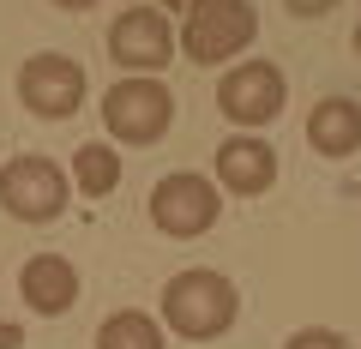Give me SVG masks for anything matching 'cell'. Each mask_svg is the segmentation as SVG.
<instances>
[{
  "instance_id": "16",
  "label": "cell",
  "mask_w": 361,
  "mask_h": 349,
  "mask_svg": "<svg viewBox=\"0 0 361 349\" xmlns=\"http://www.w3.org/2000/svg\"><path fill=\"white\" fill-rule=\"evenodd\" d=\"M0 349H25V331L13 319H0Z\"/></svg>"
},
{
  "instance_id": "15",
  "label": "cell",
  "mask_w": 361,
  "mask_h": 349,
  "mask_svg": "<svg viewBox=\"0 0 361 349\" xmlns=\"http://www.w3.org/2000/svg\"><path fill=\"white\" fill-rule=\"evenodd\" d=\"M289 6V18H325V13H337V0H283Z\"/></svg>"
},
{
  "instance_id": "14",
  "label": "cell",
  "mask_w": 361,
  "mask_h": 349,
  "mask_svg": "<svg viewBox=\"0 0 361 349\" xmlns=\"http://www.w3.org/2000/svg\"><path fill=\"white\" fill-rule=\"evenodd\" d=\"M283 349H349V337L331 331V325H301V331H289Z\"/></svg>"
},
{
  "instance_id": "9",
  "label": "cell",
  "mask_w": 361,
  "mask_h": 349,
  "mask_svg": "<svg viewBox=\"0 0 361 349\" xmlns=\"http://www.w3.org/2000/svg\"><path fill=\"white\" fill-rule=\"evenodd\" d=\"M211 181L223 199H259L277 187V151L265 133H229L211 157Z\"/></svg>"
},
{
  "instance_id": "5",
  "label": "cell",
  "mask_w": 361,
  "mask_h": 349,
  "mask_svg": "<svg viewBox=\"0 0 361 349\" xmlns=\"http://www.w3.org/2000/svg\"><path fill=\"white\" fill-rule=\"evenodd\" d=\"M66 199H73V181H66V169L54 157L25 151V157H6L0 163V211L13 223L42 229V223H54L66 211Z\"/></svg>"
},
{
  "instance_id": "10",
  "label": "cell",
  "mask_w": 361,
  "mask_h": 349,
  "mask_svg": "<svg viewBox=\"0 0 361 349\" xmlns=\"http://www.w3.org/2000/svg\"><path fill=\"white\" fill-rule=\"evenodd\" d=\"M78 265L66 253H30L25 265H18V301H25L30 313H42V319H61V313L78 307Z\"/></svg>"
},
{
  "instance_id": "12",
  "label": "cell",
  "mask_w": 361,
  "mask_h": 349,
  "mask_svg": "<svg viewBox=\"0 0 361 349\" xmlns=\"http://www.w3.org/2000/svg\"><path fill=\"white\" fill-rule=\"evenodd\" d=\"M66 181H73V193L85 199H109L121 187V151L109 139H90L73 151V169H66Z\"/></svg>"
},
{
  "instance_id": "18",
  "label": "cell",
  "mask_w": 361,
  "mask_h": 349,
  "mask_svg": "<svg viewBox=\"0 0 361 349\" xmlns=\"http://www.w3.org/2000/svg\"><path fill=\"white\" fill-rule=\"evenodd\" d=\"M49 6H61V13H90L97 0H49Z\"/></svg>"
},
{
  "instance_id": "6",
  "label": "cell",
  "mask_w": 361,
  "mask_h": 349,
  "mask_svg": "<svg viewBox=\"0 0 361 349\" xmlns=\"http://www.w3.org/2000/svg\"><path fill=\"white\" fill-rule=\"evenodd\" d=\"M217 109L235 133H265L289 109V78L277 61H235L217 78Z\"/></svg>"
},
{
  "instance_id": "21",
  "label": "cell",
  "mask_w": 361,
  "mask_h": 349,
  "mask_svg": "<svg viewBox=\"0 0 361 349\" xmlns=\"http://www.w3.org/2000/svg\"><path fill=\"white\" fill-rule=\"evenodd\" d=\"M355 6H361V0H355Z\"/></svg>"
},
{
  "instance_id": "4",
  "label": "cell",
  "mask_w": 361,
  "mask_h": 349,
  "mask_svg": "<svg viewBox=\"0 0 361 349\" xmlns=\"http://www.w3.org/2000/svg\"><path fill=\"white\" fill-rule=\"evenodd\" d=\"M103 133L109 145H157L169 139V127H175V91H169L163 78H115L103 91Z\"/></svg>"
},
{
  "instance_id": "13",
  "label": "cell",
  "mask_w": 361,
  "mask_h": 349,
  "mask_svg": "<svg viewBox=\"0 0 361 349\" xmlns=\"http://www.w3.org/2000/svg\"><path fill=\"white\" fill-rule=\"evenodd\" d=\"M97 349H169V331L145 307H115L97 325Z\"/></svg>"
},
{
  "instance_id": "20",
  "label": "cell",
  "mask_w": 361,
  "mask_h": 349,
  "mask_svg": "<svg viewBox=\"0 0 361 349\" xmlns=\"http://www.w3.org/2000/svg\"><path fill=\"white\" fill-rule=\"evenodd\" d=\"M127 6H139V0H127Z\"/></svg>"
},
{
  "instance_id": "17",
  "label": "cell",
  "mask_w": 361,
  "mask_h": 349,
  "mask_svg": "<svg viewBox=\"0 0 361 349\" xmlns=\"http://www.w3.org/2000/svg\"><path fill=\"white\" fill-rule=\"evenodd\" d=\"M157 6H163V13H180V18H187V13L199 6V0H157Z\"/></svg>"
},
{
  "instance_id": "1",
  "label": "cell",
  "mask_w": 361,
  "mask_h": 349,
  "mask_svg": "<svg viewBox=\"0 0 361 349\" xmlns=\"http://www.w3.org/2000/svg\"><path fill=\"white\" fill-rule=\"evenodd\" d=\"M157 319H163V331L187 337V343H211V337L235 331V319H241V289H235V277L211 271V265H187V271H175L163 283Z\"/></svg>"
},
{
  "instance_id": "7",
  "label": "cell",
  "mask_w": 361,
  "mask_h": 349,
  "mask_svg": "<svg viewBox=\"0 0 361 349\" xmlns=\"http://www.w3.org/2000/svg\"><path fill=\"white\" fill-rule=\"evenodd\" d=\"M175 25H169L163 6H127V13H115V25H109V61L121 66V73L133 78H163V66L175 61Z\"/></svg>"
},
{
  "instance_id": "3",
  "label": "cell",
  "mask_w": 361,
  "mask_h": 349,
  "mask_svg": "<svg viewBox=\"0 0 361 349\" xmlns=\"http://www.w3.org/2000/svg\"><path fill=\"white\" fill-rule=\"evenodd\" d=\"M145 217H151V229L169 235V241H199V235L217 229L223 193H217L211 175H199V169H175V175H163V181L145 193Z\"/></svg>"
},
{
  "instance_id": "19",
  "label": "cell",
  "mask_w": 361,
  "mask_h": 349,
  "mask_svg": "<svg viewBox=\"0 0 361 349\" xmlns=\"http://www.w3.org/2000/svg\"><path fill=\"white\" fill-rule=\"evenodd\" d=\"M349 49H355V61H361V18H355V30H349Z\"/></svg>"
},
{
  "instance_id": "2",
  "label": "cell",
  "mask_w": 361,
  "mask_h": 349,
  "mask_svg": "<svg viewBox=\"0 0 361 349\" xmlns=\"http://www.w3.org/2000/svg\"><path fill=\"white\" fill-rule=\"evenodd\" d=\"M259 37V6L253 0H199L193 13L180 18L175 49L193 66H235Z\"/></svg>"
},
{
  "instance_id": "8",
  "label": "cell",
  "mask_w": 361,
  "mask_h": 349,
  "mask_svg": "<svg viewBox=\"0 0 361 349\" xmlns=\"http://www.w3.org/2000/svg\"><path fill=\"white\" fill-rule=\"evenodd\" d=\"M85 91H90L85 66L73 54H61V49H37L18 66V103L37 121H73L85 109Z\"/></svg>"
},
{
  "instance_id": "11",
  "label": "cell",
  "mask_w": 361,
  "mask_h": 349,
  "mask_svg": "<svg viewBox=\"0 0 361 349\" xmlns=\"http://www.w3.org/2000/svg\"><path fill=\"white\" fill-rule=\"evenodd\" d=\"M307 145H313V157H331V163L355 157L361 151V103L355 97H319L307 109Z\"/></svg>"
}]
</instances>
